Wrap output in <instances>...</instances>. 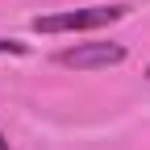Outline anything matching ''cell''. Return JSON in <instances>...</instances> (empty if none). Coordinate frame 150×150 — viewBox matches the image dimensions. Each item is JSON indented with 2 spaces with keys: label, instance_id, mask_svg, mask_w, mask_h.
I'll return each mask as SVG.
<instances>
[{
  "label": "cell",
  "instance_id": "cell-3",
  "mask_svg": "<svg viewBox=\"0 0 150 150\" xmlns=\"http://www.w3.org/2000/svg\"><path fill=\"white\" fill-rule=\"evenodd\" d=\"M0 150H8V142H4V134H0Z\"/></svg>",
  "mask_w": 150,
  "mask_h": 150
},
{
  "label": "cell",
  "instance_id": "cell-1",
  "mask_svg": "<svg viewBox=\"0 0 150 150\" xmlns=\"http://www.w3.org/2000/svg\"><path fill=\"white\" fill-rule=\"evenodd\" d=\"M121 17H125L121 4H88V8H63V13L33 17V29L38 33H92V29L121 21Z\"/></svg>",
  "mask_w": 150,
  "mask_h": 150
},
{
  "label": "cell",
  "instance_id": "cell-2",
  "mask_svg": "<svg viewBox=\"0 0 150 150\" xmlns=\"http://www.w3.org/2000/svg\"><path fill=\"white\" fill-rule=\"evenodd\" d=\"M54 63L71 71H104V67L125 63V46L121 42H75L54 54Z\"/></svg>",
  "mask_w": 150,
  "mask_h": 150
},
{
  "label": "cell",
  "instance_id": "cell-4",
  "mask_svg": "<svg viewBox=\"0 0 150 150\" xmlns=\"http://www.w3.org/2000/svg\"><path fill=\"white\" fill-rule=\"evenodd\" d=\"M146 79H150V67H146Z\"/></svg>",
  "mask_w": 150,
  "mask_h": 150
}]
</instances>
